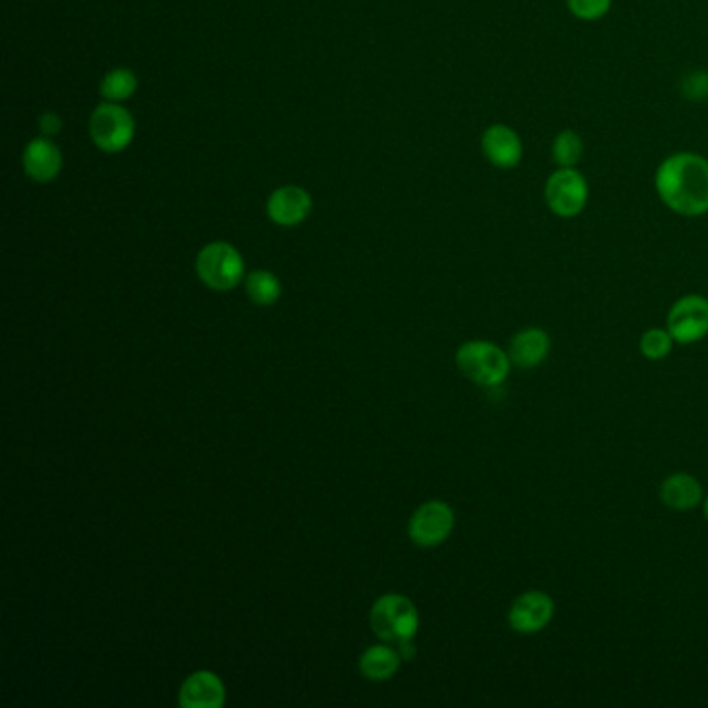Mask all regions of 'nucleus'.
<instances>
[{
	"instance_id": "obj_13",
	"label": "nucleus",
	"mask_w": 708,
	"mask_h": 708,
	"mask_svg": "<svg viewBox=\"0 0 708 708\" xmlns=\"http://www.w3.org/2000/svg\"><path fill=\"white\" fill-rule=\"evenodd\" d=\"M551 353V337L545 328L526 327L518 330L509 344V358L515 368L532 370L545 363Z\"/></svg>"
},
{
	"instance_id": "obj_5",
	"label": "nucleus",
	"mask_w": 708,
	"mask_h": 708,
	"mask_svg": "<svg viewBox=\"0 0 708 708\" xmlns=\"http://www.w3.org/2000/svg\"><path fill=\"white\" fill-rule=\"evenodd\" d=\"M370 623L377 636L389 642H405L416 636L420 616L416 604L401 595H384L370 611Z\"/></svg>"
},
{
	"instance_id": "obj_4",
	"label": "nucleus",
	"mask_w": 708,
	"mask_h": 708,
	"mask_svg": "<svg viewBox=\"0 0 708 708\" xmlns=\"http://www.w3.org/2000/svg\"><path fill=\"white\" fill-rule=\"evenodd\" d=\"M196 273L206 287L229 291L246 276V264L239 250L227 241H213L204 246L196 258Z\"/></svg>"
},
{
	"instance_id": "obj_16",
	"label": "nucleus",
	"mask_w": 708,
	"mask_h": 708,
	"mask_svg": "<svg viewBox=\"0 0 708 708\" xmlns=\"http://www.w3.org/2000/svg\"><path fill=\"white\" fill-rule=\"evenodd\" d=\"M400 658L389 646H372L360 656V672L372 682H384L397 673Z\"/></svg>"
},
{
	"instance_id": "obj_3",
	"label": "nucleus",
	"mask_w": 708,
	"mask_h": 708,
	"mask_svg": "<svg viewBox=\"0 0 708 708\" xmlns=\"http://www.w3.org/2000/svg\"><path fill=\"white\" fill-rule=\"evenodd\" d=\"M90 138L105 154L128 150L135 138V119L121 102H100L90 117Z\"/></svg>"
},
{
	"instance_id": "obj_20",
	"label": "nucleus",
	"mask_w": 708,
	"mask_h": 708,
	"mask_svg": "<svg viewBox=\"0 0 708 708\" xmlns=\"http://www.w3.org/2000/svg\"><path fill=\"white\" fill-rule=\"evenodd\" d=\"M673 344L675 339L667 328H649L642 337H640V351L646 360L651 362H661L665 360L673 351Z\"/></svg>"
},
{
	"instance_id": "obj_12",
	"label": "nucleus",
	"mask_w": 708,
	"mask_h": 708,
	"mask_svg": "<svg viewBox=\"0 0 708 708\" xmlns=\"http://www.w3.org/2000/svg\"><path fill=\"white\" fill-rule=\"evenodd\" d=\"M482 152L497 168H515L524 159V144L513 129L497 123L482 133Z\"/></svg>"
},
{
	"instance_id": "obj_21",
	"label": "nucleus",
	"mask_w": 708,
	"mask_h": 708,
	"mask_svg": "<svg viewBox=\"0 0 708 708\" xmlns=\"http://www.w3.org/2000/svg\"><path fill=\"white\" fill-rule=\"evenodd\" d=\"M613 0H567V9L581 21H599L611 9Z\"/></svg>"
},
{
	"instance_id": "obj_14",
	"label": "nucleus",
	"mask_w": 708,
	"mask_h": 708,
	"mask_svg": "<svg viewBox=\"0 0 708 708\" xmlns=\"http://www.w3.org/2000/svg\"><path fill=\"white\" fill-rule=\"evenodd\" d=\"M183 708H220L225 705V686L213 672L192 673L179 690Z\"/></svg>"
},
{
	"instance_id": "obj_8",
	"label": "nucleus",
	"mask_w": 708,
	"mask_h": 708,
	"mask_svg": "<svg viewBox=\"0 0 708 708\" xmlns=\"http://www.w3.org/2000/svg\"><path fill=\"white\" fill-rule=\"evenodd\" d=\"M555 618V600L543 590H527L511 602L508 611L509 628L522 636L538 634Z\"/></svg>"
},
{
	"instance_id": "obj_23",
	"label": "nucleus",
	"mask_w": 708,
	"mask_h": 708,
	"mask_svg": "<svg viewBox=\"0 0 708 708\" xmlns=\"http://www.w3.org/2000/svg\"><path fill=\"white\" fill-rule=\"evenodd\" d=\"M37 128L42 131V135L55 138V135H58V133L63 131L65 123H63V119H61L56 112H44V115L40 117V121H37Z\"/></svg>"
},
{
	"instance_id": "obj_2",
	"label": "nucleus",
	"mask_w": 708,
	"mask_h": 708,
	"mask_svg": "<svg viewBox=\"0 0 708 708\" xmlns=\"http://www.w3.org/2000/svg\"><path fill=\"white\" fill-rule=\"evenodd\" d=\"M459 372L478 386H499L508 381L511 372V358L503 347L491 341H466L455 353Z\"/></svg>"
},
{
	"instance_id": "obj_22",
	"label": "nucleus",
	"mask_w": 708,
	"mask_h": 708,
	"mask_svg": "<svg viewBox=\"0 0 708 708\" xmlns=\"http://www.w3.org/2000/svg\"><path fill=\"white\" fill-rule=\"evenodd\" d=\"M684 94L690 100H700L708 94V75L702 72H694L684 81Z\"/></svg>"
},
{
	"instance_id": "obj_19",
	"label": "nucleus",
	"mask_w": 708,
	"mask_h": 708,
	"mask_svg": "<svg viewBox=\"0 0 708 708\" xmlns=\"http://www.w3.org/2000/svg\"><path fill=\"white\" fill-rule=\"evenodd\" d=\"M551 152H553V161L559 166L576 168L581 161V154H584V142L576 131L565 129L553 140Z\"/></svg>"
},
{
	"instance_id": "obj_24",
	"label": "nucleus",
	"mask_w": 708,
	"mask_h": 708,
	"mask_svg": "<svg viewBox=\"0 0 708 708\" xmlns=\"http://www.w3.org/2000/svg\"><path fill=\"white\" fill-rule=\"evenodd\" d=\"M702 509H705V518L708 520V494L705 497V503H702Z\"/></svg>"
},
{
	"instance_id": "obj_9",
	"label": "nucleus",
	"mask_w": 708,
	"mask_h": 708,
	"mask_svg": "<svg viewBox=\"0 0 708 708\" xmlns=\"http://www.w3.org/2000/svg\"><path fill=\"white\" fill-rule=\"evenodd\" d=\"M455 513L445 501H428L420 505L410 520V538L422 548L443 545L454 532Z\"/></svg>"
},
{
	"instance_id": "obj_6",
	"label": "nucleus",
	"mask_w": 708,
	"mask_h": 708,
	"mask_svg": "<svg viewBox=\"0 0 708 708\" xmlns=\"http://www.w3.org/2000/svg\"><path fill=\"white\" fill-rule=\"evenodd\" d=\"M590 187L586 177L576 168H557L545 185L546 206L559 218H574L580 215L588 204Z\"/></svg>"
},
{
	"instance_id": "obj_7",
	"label": "nucleus",
	"mask_w": 708,
	"mask_h": 708,
	"mask_svg": "<svg viewBox=\"0 0 708 708\" xmlns=\"http://www.w3.org/2000/svg\"><path fill=\"white\" fill-rule=\"evenodd\" d=\"M667 330L679 346L702 341L708 335L707 297L698 293L679 297L667 314Z\"/></svg>"
},
{
	"instance_id": "obj_15",
	"label": "nucleus",
	"mask_w": 708,
	"mask_h": 708,
	"mask_svg": "<svg viewBox=\"0 0 708 708\" xmlns=\"http://www.w3.org/2000/svg\"><path fill=\"white\" fill-rule=\"evenodd\" d=\"M661 501L665 508L686 513L705 503V489L691 473H669L661 484Z\"/></svg>"
},
{
	"instance_id": "obj_11",
	"label": "nucleus",
	"mask_w": 708,
	"mask_h": 708,
	"mask_svg": "<svg viewBox=\"0 0 708 708\" xmlns=\"http://www.w3.org/2000/svg\"><path fill=\"white\" fill-rule=\"evenodd\" d=\"M21 161H23L25 175L36 183L55 182L65 163L61 148L53 142V138H46V135L30 140L23 150Z\"/></svg>"
},
{
	"instance_id": "obj_1",
	"label": "nucleus",
	"mask_w": 708,
	"mask_h": 708,
	"mask_svg": "<svg viewBox=\"0 0 708 708\" xmlns=\"http://www.w3.org/2000/svg\"><path fill=\"white\" fill-rule=\"evenodd\" d=\"M654 187L663 204L679 217L708 213V161L694 152H677L658 164Z\"/></svg>"
},
{
	"instance_id": "obj_17",
	"label": "nucleus",
	"mask_w": 708,
	"mask_h": 708,
	"mask_svg": "<svg viewBox=\"0 0 708 708\" xmlns=\"http://www.w3.org/2000/svg\"><path fill=\"white\" fill-rule=\"evenodd\" d=\"M98 90L107 102H126L138 91V75L128 67L110 69L102 77Z\"/></svg>"
},
{
	"instance_id": "obj_18",
	"label": "nucleus",
	"mask_w": 708,
	"mask_h": 708,
	"mask_svg": "<svg viewBox=\"0 0 708 708\" xmlns=\"http://www.w3.org/2000/svg\"><path fill=\"white\" fill-rule=\"evenodd\" d=\"M248 297L258 306H273L281 297V281L271 271H254L246 276Z\"/></svg>"
},
{
	"instance_id": "obj_10",
	"label": "nucleus",
	"mask_w": 708,
	"mask_h": 708,
	"mask_svg": "<svg viewBox=\"0 0 708 708\" xmlns=\"http://www.w3.org/2000/svg\"><path fill=\"white\" fill-rule=\"evenodd\" d=\"M314 201L308 189L299 185L276 187L266 201V215L279 227H295L309 217Z\"/></svg>"
}]
</instances>
